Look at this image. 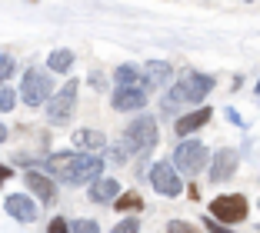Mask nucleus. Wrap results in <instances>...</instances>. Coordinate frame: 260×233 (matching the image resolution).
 <instances>
[{
	"instance_id": "21",
	"label": "nucleus",
	"mask_w": 260,
	"mask_h": 233,
	"mask_svg": "<svg viewBox=\"0 0 260 233\" xmlns=\"http://www.w3.org/2000/svg\"><path fill=\"white\" fill-rule=\"evenodd\" d=\"M164 233H204V226H197L193 220L174 217V220H167V230H164Z\"/></svg>"
},
{
	"instance_id": "28",
	"label": "nucleus",
	"mask_w": 260,
	"mask_h": 233,
	"mask_svg": "<svg viewBox=\"0 0 260 233\" xmlns=\"http://www.w3.org/2000/svg\"><path fill=\"white\" fill-rule=\"evenodd\" d=\"M47 233H70V220H67V217H50Z\"/></svg>"
},
{
	"instance_id": "33",
	"label": "nucleus",
	"mask_w": 260,
	"mask_h": 233,
	"mask_svg": "<svg viewBox=\"0 0 260 233\" xmlns=\"http://www.w3.org/2000/svg\"><path fill=\"white\" fill-rule=\"evenodd\" d=\"M253 93H257V97H260V77H257V83H253Z\"/></svg>"
},
{
	"instance_id": "9",
	"label": "nucleus",
	"mask_w": 260,
	"mask_h": 233,
	"mask_svg": "<svg viewBox=\"0 0 260 233\" xmlns=\"http://www.w3.org/2000/svg\"><path fill=\"white\" fill-rule=\"evenodd\" d=\"M23 187H27V193H30L40 207H54L57 196H60L54 177H50V173H44V170H34V167H27V170H23Z\"/></svg>"
},
{
	"instance_id": "32",
	"label": "nucleus",
	"mask_w": 260,
	"mask_h": 233,
	"mask_svg": "<svg viewBox=\"0 0 260 233\" xmlns=\"http://www.w3.org/2000/svg\"><path fill=\"white\" fill-rule=\"evenodd\" d=\"M187 196H190V200H200V187H197V183H190V187H187Z\"/></svg>"
},
{
	"instance_id": "2",
	"label": "nucleus",
	"mask_w": 260,
	"mask_h": 233,
	"mask_svg": "<svg viewBox=\"0 0 260 233\" xmlns=\"http://www.w3.org/2000/svg\"><path fill=\"white\" fill-rule=\"evenodd\" d=\"M217 87L214 74H200V70H184L170 83L160 97V113L164 117H180L184 107H200V100Z\"/></svg>"
},
{
	"instance_id": "10",
	"label": "nucleus",
	"mask_w": 260,
	"mask_h": 233,
	"mask_svg": "<svg viewBox=\"0 0 260 233\" xmlns=\"http://www.w3.org/2000/svg\"><path fill=\"white\" fill-rule=\"evenodd\" d=\"M147 104H150V90L144 83L114 87V93H110V110H117V113H144Z\"/></svg>"
},
{
	"instance_id": "29",
	"label": "nucleus",
	"mask_w": 260,
	"mask_h": 233,
	"mask_svg": "<svg viewBox=\"0 0 260 233\" xmlns=\"http://www.w3.org/2000/svg\"><path fill=\"white\" fill-rule=\"evenodd\" d=\"M223 117H227V120L234 123V127H244V117H240V113L234 110V107H227V110H223Z\"/></svg>"
},
{
	"instance_id": "7",
	"label": "nucleus",
	"mask_w": 260,
	"mask_h": 233,
	"mask_svg": "<svg viewBox=\"0 0 260 233\" xmlns=\"http://www.w3.org/2000/svg\"><path fill=\"white\" fill-rule=\"evenodd\" d=\"M207 213L223 226H234V223H244L250 217V200L244 193H220L207 203Z\"/></svg>"
},
{
	"instance_id": "17",
	"label": "nucleus",
	"mask_w": 260,
	"mask_h": 233,
	"mask_svg": "<svg viewBox=\"0 0 260 233\" xmlns=\"http://www.w3.org/2000/svg\"><path fill=\"white\" fill-rule=\"evenodd\" d=\"M74 60H77V53L70 50V47H57V50L47 53V70H50L54 77H57V74H70Z\"/></svg>"
},
{
	"instance_id": "14",
	"label": "nucleus",
	"mask_w": 260,
	"mask_h": 233,
	"mask_svg": "<svg viewBox=\"0 0 260 233\" xmlns=\"http://www.w3.org/2000/svg\"><path fill=\"white\" fill-rule=\"evenodd\" d=\"M140 70H144V87H147L150 93H157V90H167L170 83L177 80L174 67H170L167 60H147Z\"/></svg>"
},
{
	"instance_id": "18",
	"label": "nucleus",
	"mask_w": 260,
	"mask_h": 233,
	"mask_svg": "<svg viewBox=\"0 0 260 233\" xmlns=\"http://www.w3.org/2000/svg\"><path fill=\"white\" fill-rule=\"evenodd\" d=\"M114 210L123 213V217H137V213L144 210V196H140V190H123V193L114 200Z\"/></svg>"
},
{
	"instance_id": "4",
	"label": "nucleus",
	"mask_w": 260,
	"mask_h": 233,
	"mask_svg": "<svg viewBox=\"0 0 260 233\" xmlns=\"http://www.w3.org/2000/svg\"><path fill=\"white\" fill-rule=\"evenodd\" d=\"M170 163H174V170L180 173L184 180H193L197 173L207 170L210 153H207V147L197 140V137H184V140H177L174 153H170Z\"/></svg>"
},
{
	"instance_id": "6",
	"label": "nucleus",
	"mask_w": 260,
	"mask_h": 233,
	"mask_svg": "<svg viewBox=\"0 0 260 233\" xmlns=\"http://www.w3.org/2000/svg\"><path fill=\"white\" fill-rule=\"evenodd\" d=\"M77 100H80V80H63L60 87L54 90V97L44 104V113H47V123H54V127H63V123H70V117H74L77 110Z\"/></svg>"
},
{
	"instance_id": "15",
	"label": "nucleus",
	"mask_w": 260,
	"mask_h": 233,
	"mask_svg": "<svg viewBox=\"0 0 260 233\" xmlns=\"http://www.w3.org/2000/svg\"><path fill=\"white\" fill-rule=\"evenodd\" d=\"M70 143H74V150L97 153V150H107V134L97 130V127H77L70 134Z\"/></svg>"
},
{
	"instance_id": "30",
	"label": "nucleus",
	"mask_w": 260,
	"mask_h": 233,
	"mask_svg": "<svg viewBox=\"0 0 260 233\" xmlns=\"http://www.w3.org/2000/svg\"><path fill=\"white\" fill-rule=\"evenodd\" d=\"M10 177H14V167H7V163H0V187H4V183H7Z\"/></svg>"
},
{
	"instance_id": "12",
	"label": "nucleus",
	"mask_w": 260,
	"mask_h": 233,
	"mask_svg": "<svg viewBox=\"0 0 260 233\" xmlns=\"http://www.w3.org/2000/svg\"><path fill=\"white\" fill-rule=\"evenodd\" d=\"M4 210H7L10 220H17V223H37L40 220V203L34 200L30 193H7L4 196Z\"/></svg>"
},
{
	"instance_id": "5",
	"label": "nucleus",
	"mask_w": 260,
	"mask_h": 233,
	"mask_svg": "<svg viewBox=\"0 0 260 233\" xmlns=\"http://www.w3.org/2000/svg\"><path fill=\"white\" fill-rule=\"evenodd\" d=\"M54 90H57V83H54V74L50 70H40V67H27L23 70V77H20V100H23V107H44L47 100L54 97Z\"/></svg>"
},
{
	"instance_id": "23",
	"label": "nucleus",
	"mask_w": 260,
	"mask_h": 233,
	"mask_svg": "<svg viewBox=\"0 0 260 233\" xmlns=\"http://www.w3.org/2000/svg\"><path fill=\"white\" fill-rule=\"evenodd\" d=\"M70 233H100V223L93 217H80L70 223Z\"/></svg>"
},
{
	"instance_id": "20",
	"label": "nucleus",
	"mask_w": 260,
	"mask_h": 233,
	"mask_svg": "<svg viewBox=\"0 0 260 233\" xmlns=\"http://www.w3.org/2000/svg\"><path fill=\"white\" fill-rule=\"evenodd\" d=\"M17 74V60H14V53H7L4 47H0V87L10 80V77Z\"/></svg>"
},
{
	"instance_id": "19",
	"label": "nucleus",
	"mask_w": 260,
	"mask_h": 233,
	"mask_svg": "<svg viewBox=\"0 0 260 233\" xmlns=\"http://www.w3.org/2000/svg\"><path fill=\"white\" fill-rule=\"evenodd\" d=\"M110 77H114V87H134V83H144V70H140V63H120Z\"/></svg>"
},
{
	"instance_id": "26",
	"label": "nucleus",
	"mask_w": 260,
	"mask_h": 233,
	"mask_svg": "<svg viewBox=\"0 0 260 233\" xmlns=\"http://www.w3.org/2000/svg\"><path fill=\"white\" fill-rule=\"evenodd\" d=\"M200 226H204L207 233H234L230 230V226H223V223H217L214 217H210V213H204V217H200Z\"/></svg>"
},
{
	"instance_id": "22",
	"label": "nucleus",
	"mask_w": 260,
	"mask_h": 233,
	"mask_svg": "<svg viewBox=\"0 0 260 233\" xmlns=\"http://www.w3.org/2000/svg\"><path fill=\"white\" fill-rule=\"evenodd\" d=\"M17 100H20V93H17L14 87H7V83H4V87H0V113H10L17 107Z\"/></svg>"
},
{
	"instance_id": "24",
	"label": "nucleus",
	"mask_w": 260,
	"mask_h": 233,
	"mask_svg": "<svg viewBox=\"0 0 260 233\" xmlns=\"http://www.w3.org/2000/svg\"><path fill=\"white\" fill-rule=\"evenodd\" d=\"M127 147L123 143H114V147H107V163H114V167H123L127 163Z\"/></svg>"
},
{
	"instance_id": "31",
	"label": "nucleus",
	"mask_w": 260,
	"mask_h": 233,
	"mask_svg": "<svg viewBox=\"0 0 260 233\" xmlns=\"http://www.w3.org/2000/svg\"><path fill=\"white\" fill-rule=\"evenodd\" d=\"M7 140H10V127L0 120V143H7Z\"/></svg>"
},
{
	"instance_id": "13",
	"label": "nucleus",
	"mask_w": 260,
	"mask_h": 233,
	"mask_svg": "<svg viewBox=\"0 0 260 233\" xmlns=\"http://www.w3.org/2000/svg\"><path fill=\"white\" fill-rule=\"evenodd\" d=\"M210 120H214V107H204V104H200V107L184 110L180 117H177V120H174V134L184 140V137H193L197 130H204Z\"/></svg>"
},
{
	"instance_id": "34",
	"label": "nucleus",
	"mask_w": 260,
	"mask_h": 233,
	"mask_svg": "<svg viewBox=\"0 0 260 233\" xmlns=\"http://www.w3.org/2000/svg\"><path fill=\"white\" fill-rule=\"evenodd\" d=\"M244 4H253V0H244Z\"/></svg>"
},
{
	"instance_id": "8",
	"label": "nucleus",
	"mask_w": 260,
	"mask_h": 233,
	"mask_svg": "<svg viewBox=\"0 0 260 233\" xmlns=\"http://www.w3.org/2000/svg\"><path fill=\"white\" fill-rule=\"evenodd\" d=\"M147 183L153 187L157 196H167V200H174V196H180L187 190V180L174 170L170 160H157V163H150V170H147Z\"/></svg>"
},
{
	"instance_id": "27",
	"label": "nucleus",
	"mask_w": 260,
	"mask_h": 233,
	"mask_svg": "<svg viewBox=\"0 0 260 233\" xmlns=\"http://www.w3.org/2000/svg\"><path fill=\"white\" fill-rule=\"evenodd\" d=\"M90 87H93V90H97V93H104V90H107V87H110L107 74H104V70H90Z\"/></svg>"
},
{
	"instance_id": "11",
	"label": "nucleus",
	"mask_w": 260,
	"mask_h": 233,
	"mask_svg": "<svg viewBox=\"0 0 260 233\" xmlns=\"http://www.w3.org/2000/svg\"><path fill=\"white\" fill-rule=\"evenodd\" d=\"M240 167V153L234 147H220L217 153H210V163H207V180L210 183H227Z\"/></svg>"
},
{
	"instance_id": "25",
	"label": "nucleus",
	"mask_w": 260,
	"mask_h": 233,
	"mask_svg": "<svg viewBox=\"0 0 260 233\" xmlns=\"http://www.w3.org/2000/svg\"><path fill=\"white\" fill-rule=\"evenodd\" d=\"M110 233H140V217H123Z\"/></svg>"
},
{
	"instance_id": "1",
	"label": "nucleus",
	"mask_w": 260,
	"mask_h": 233,
	"mask_svg": "<svg viewBox=\"0 0 260 233\" xmlns=\"http://www.w3.org/2000/svg\"><path fill=\"white\" fill-rule=\"evenodd\" d=\"M30 167L50 173L57 183H67V187H90L97 177H104L107 157L87 153V150H57V153H50V157L30 160Z\"/></svg>"
},
{
	"instance_id": "16",
	"label": "nucleus",
	"mask_w": 260,
	"mask_h": 233,
	"mask_svg": "<svg viewBox=\"0 0 260 233\" xmlns=\"http://www.w3.org/2000/svg\"><path fill=\"white\" fill-rule=\"evenodd\" d=\"M120 193H123V190H120V180H114V177H97V180L87 187L90 203H114Z\"/></svg>"
},
{
	"instance_id": "3",
	"label": "nucleus",
	"mask_w": 260,
	"mask_h": 233,
	"mask_svg": "<svg viewBox=\"0 0 260 233\" xmlns=\"http://www.w3.org/2000/svg\"><path fill=\"white\" fill-rule=\"evenodd\" d=\"M120 143L127 147L130 157H134V153L147 157L150 150H157V143H160V123H157V117H150V113H137V117L123 127Z\"/></svg>"
}]
</instances>
